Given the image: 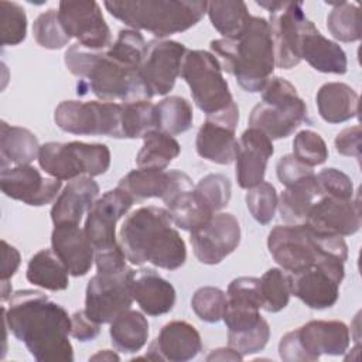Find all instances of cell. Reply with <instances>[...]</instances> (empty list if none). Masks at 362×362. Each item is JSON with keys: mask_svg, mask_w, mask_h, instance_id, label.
<instances>
[{"mask_svg": "<svg viewBox=\"0 0 362 362\" xmlns=\"http://www.w3.org/2000/svg\"><path fill=\"white\" fill-rule=\"evenodd\" d=\"M3 324L38 362H72L71 317L38 290H18L1 307Z\"/></svg>", "mask_w": 362, "mask_h": 362, "instance_id": "obj_1", "label": "cell"}, {"mask_svg": "<svg viewBox=\"0 0 362 362\" xmlns=\"http://www.w3.org/2000/svg\"><path fill=\"white\" fill-rule=\"evenodd\" d=\"M126 259L136 266L151 263L160 269L177 270L187 260V246L167 209L140 206L124 219L119 230Z\"/></svg>", "mask_w": 362, "mask_h": 362, "instance_id": "obj_2", "label": "cell"}, {"mask_svg": "<svg viewBox=\"0 0 362 362\" xmlns=\"http://www.w3.org/2000/svg\"><path fill=\"white\" fill-rule=\"evenodd\" d=\"M222 71L233 75L246 92H260L274 71V51L269 21L250 16L240 34L209 42Z\"/></svg>", "mask_w": 362, "mask_h": 362, "instance_id": "obj_3", "label": "cell"}, {"mask_svg": "<svg viewBox=\"0 0 362 362\" xmlns=\"http://www.w3.org/2000/svg\"><path fill=\"white\" fill-rule=\"evenodd\" d=\"M64 62L79 78L78 95L90 90L103 102L122 103L148 99L139 79V69L120 62L106 49L93 51L76 42L65 51Z\"/></svg>", "mask_w": 362, "mask_h": 362, "instance_id": "obj_4", "label": "cell"}, {"mask_svg": "<svg viewBox=\"0 0 362 362\" xmlns=\"http://www.w3.org/2000/svg\"><path fill=\"white\" fill-rule=\"evenodd\" d=\"M267 249L274 262L290 274L327 259L344 263L348 259V246L342 236L315 232L305 223L274 226L267 236Z\"/></svg>", "mask_w": 362, "mask_h": 362, "instance_id": "obj_5", "label": "cell"}, {"mask_svg": "<svg viewBox=\"0 0 362 362\" xmlns=\"http://www.w3.org/2000/svg\"><path fill=\"white\" fill-rule=\"evenodd\" d=\"M202 0L105 1L106 10L132 30H144L158 40L197 25L206 13Z\"/></svg>", "mask_w": 362, "mask_h": 362, "instance_id": "obj_6", "label": "cell"}, {"mask_svg": "<svg viewBox=\"0 0 362 362\" xmlns=\"http://www.w3.org/2000/svg\"><path fill=\"white\" fill-rule=\"evenodd\" d=\"M307 120V105L294 85L281 76H272L262 89V102L250 112L249 127L259 129L272 140L286 139Z\"/></svg>", "mask_w": 362, "mask_h": 362, "instance_id": "obj_7", "label": "cell"}, {"mask_svg": "<svg viewBox=\"0 0 362 362\" xmlns=\"http://www.w3.org/2000/svg\"><path fill=\"white\" fill-rule=\"evenodd\" d=\"M40 167L52 178L71 181L78 177H98L110 167V150L102 143L48 141L40 147Z\"/></svg>", "mask_w": 362, "mask_h": 362, "instance_id": "obj_8", "label": "cell"}, {"mask_svg": "<svg viewBox=\"0 0 362 362\" xmlns=\"http://www.w3.org/2000/svg\"><path fill=\"white\" fill-rule=\"evenodd\" d=\"M181 76L191 90L192 100L206 117L230 109L235 103L222 66L212 52L188 49L182 62Z\"/></svg>", "mask_w": 362, "mask_h": 362, "instance_id": "obj_9", "label": "cell"}, {"mask_svg": "<svg viewBox=\"0 0 362 362\" xmlns=\"http://www.w3.org/2000/svg\"><path fill=\"white\" fill-rule=\"evenodd\" d=\"M54 122L72 134L123 139L122 103L117 102L64 100L55 107Z\"/></svg>", "mask_w": 362, "mask_h": 362, "instance_id": "obj_10", "label": "cell"}, {"mask_svg": "<svg viewBox=\"0 0 362 362\" xmlns=\"http://www.w3.org/2000/svg\"><path fill=\"white\" fill-rule=\"evenodd\" d=\"M134 270L126 267L115 273H96L86 286L85 313L98 324H110L133 303Z\"/></svg>", "mask_w": 362, "mask_h": 362, "instance_id": "obj_11", "label": "cell"}, {"mask_svg": "<svg viewBox=\"0 0 362 362\" xmlns=\"http://www.w3.org/2000/svg\"><path fill=\"white\" fill-rule=\"evenodd\" d=\"M270 13V33L277 68L291 69L301 62L298 47L307 17L301 1H256Z\"/></svg>", "mask_w": 362, "mask_h": 362, "instance_id": "obj_12", "label": "cell"}, {"mask_svg": "<svg viewBox=\"0 0 362 362\" xmlns=\"http://www.w3.org/2000/svg\"><path fill=\"white\" fill-rule=\"evenodd\" d=\"M187 47L173 40H153L147 42L139 66V79L148 99L167 95L181 75Z\"/></svg>", "mask_w": 362, "mask_h": 362, "instance_id": "obj_13", "label": "cell"}, {"mask_svg": "<svg viewBox=\"0 0 362 362\" xmlns=\"http://www.w3.org/2000/svg\"><path fill=\"white\" fill-rule=\"evenodd\" d=\"M291 276L293 294L313 310L332 307L339 297V284L344 280V262L327 259L315 266Z\"/></svg>", "mask_w": 362, "mask_h": 362, "instance_id": "obj_14", "label": "cell"}, {"mask_svg": "<svg viewBox=\"0 0 362 362\" xmlns=\"http://www.w3.org/2000/svg\"><path fill=\"white\" fill-rule=\"evenodd\" d=\"M58 17L71 38L88 49L103 51L112 44L110 28L98 1H61Z\"/></svg>", "mask_w": 362, "mask_h": 362, "instance_id": "obj_15", "label": "cell"}, {"mask_svg": "<svg viewBox=\"0 0 362 362\" xmlns=\"http://www.w3.org/2000/svg\"><path fill=\"white\" fill-rule=\"evenodd\" d=\"M133 202L134 198L120 187L106 191L93 202L83 229L95 252L122 246L116 239V223L132 208Z\"/></svg>", "mask_w": 362, "mask_h": 362, "instance_id": "obj_16", "label": "cell"}, {"mask_svg": "<svg viewBox=\"0 0 362 362\" xmlns=\"http://www.w3.org/2000/svg\"><path fill=\"white\" fill-rule=\"evenodd\" d=\"M195 257L204 264H218L240 243V225L232 214H215L208 222L189 232Z\"/></svg>", "mask_w": 362, "mask_h": 362, "instance_id": "obj_17", "label": "cell"}, {"mask_svg": "<svg viewBox=\"0 0 362 362\" xmlns=\"http://www.w3.org/2000/svg\"><path fill=\"white\" fill-rule=\"evenodd\" d=\"M238 122V105H233L226 112L206 117L195 139L198 156L215 164L226 165L233 163L238 146V139L235 136Z\"/></svg>", "mask_w": 362, "mask_h": 362, "instance_id": "obj_18", "label": "cell"}, {"mask_svg": "<svg viewBox=\"0 0 362 362\" xmlns=\"http://www.w3.org/2000/svg\"><path fill=\"white\" fill-rule=\"evenodd\" d=\"M0 187L6 197L30 206H44L59 195L62 181L45 178L33 165H17L0 171Z\"/></svg>", "mask_w": 362, "mask_h": 362, "instance_id": "obj_19", "label": "cell"}, {"mask_svg": "<svg viewBox=\"0 0 362 362\" xmlns=\"http://www.w3.org/2000/svg\"><path fill=\"white\" fill-rule=\"evenodd\" d=\"M126 189L134 201L146 198H161L168 206L180 194L194 188L188 174L178 170L137 168L127 173L117 184Z\"/></svg>", "mask_w": 362, "mask_h": 362, "instance_id": "obj_20", "label": "cell"}, {"mask_svg": "<svg viewBox=\"0 0 362 362\" xmlns=\"http://www.w3.org/2000/svg\"><path fill=\"white\" fill-rule=\"evenodd\" d=\"M294 335L304 362L318 361L321 355H344L351 341L349 328L338 320L308 321L294 329Z\"/></svg>", "mask_w": 362, "mask_h": 362, "instance_id": "obj_21", "label": "cell"}, {"mask_svg": "<svg viewBox=\"0 0 362 362\" xmlns=\"http://www.w3.org/2000/svg\"><path fill=\"white\" fill-rule=\"evenodd\" d=\"M305 225L320 233L351 236L361 228L359 199L321 195L311 206Z\"/></svg>", "mask_w": 362, "mask_h": 362, "instance_id": "obj_22", "label": "cell"}, {"mask_svg": "<svg viewBox=\"0 0 362 362\" xmlns=\"http://www.w3.org/2000/svg\"><path fill=\"white\" fill-rule=\"evenodd\" d=\"M274 147L269 136L255 127H247L238 140L235 153V175L243 189L253 188L264 180L269 158Z\"/></svg>", "mask_w": 362, "mask_h": 362, "instance_id": "obj_23", "label": "cell"}, {"mask_svg": "<svg viewBox=\"0 0 362 362\" xmlns=\"http://www.w3.org/2000/svg\"><path fill=\"white\" fill-rule=\"evenodd\" d=\"M201 349L202 342L197 328L187 321L174 320L163 325L147 354L137 359L187 362L194 359Z\"/></svg>", "mask_w": 362, "mask_h": 362, "instance_id": "obj_24", "label": "cell"}, {"mask_svg": "<svg viewBox=\"0 0 362 362\" xmlns=\"http://www.w3.org/2000/svg\"><path fill=\"white\" fill-rule=\"evenodd\" d=\"M51 249L74 277L88 274L95 262V247L76 223L54 225Z\"/></svg>", "mask_w": 362, "mask_h": 362, "instance_id": "obj_25", "label": "cell"}, {"mask_svg": "<svg viewBox=\"0 0 362 362\" xmlns=\"http://www.w3.org/2000/svg\"><path fill=\"white\" fill-rule=\"evenodd\" d=\"M298 54L301 61L305 59L314 69L324 74L342 75L348 69L345 51L324 37L308 18L303 27Z\"/></svg>", "mask_w": 362, "mask_h": 362, "instance_id": "obj_26", "label": "cell"}, {"mask_svg": "<svg viewBox=\"0 0 362 362\" xmlns=\"http://www.w3.org/2000/svg\"><path fill=\"white\" fill-rule=\"evenodd\" d=\"M98 195L99 185L92 177H78L75 180H71L52 204V223L79 225L83 214L90 209Z\"/></svg>", "mask_w": 362, "mask_h": 362, "instance_id": "obj_27", "label": "cell"}, {"mask_svg": "<svg viewBox=\"0 0 362 362\" xmlns=\"http://www.w3.org/2000/svg\"><path fill=\"white\" fill-rule=\"evenodd\" d=\"M132 293L141 311L151 317L170 313L177 298L174 286L151 269L134 272Z\"/></svg>", "mask_w": 362, "mask_h": 362, "instance_id": "obj_28", "label": "cell"}, {"mask_svg": "<svg viewBox=\"0 0 362 362\" xmlns=\"http://www.w3.org/2000/svg\"><path fill=\"white\" fill-rule=\"evenodd\" d=\"M320 116L327 123H344L358 116L359 96L344 82L324 83L315 96Z\"/></svg>", "mask_w": 362, "mask_h": 362, "instance_id": "obj_29", "label": "cell"}, {"mask_svg": "<svg viewBox=\"0 0 362 362\" xmlns=\"http://www.w3.org/2000/svg\"><path fill=\"white\" fill-rule=\"evenodd\" d=\"M321 195L322 192L315 174L287 185L286 189L280 194L277 202L281 221L287 225L305 223L311 206Z\"/></svg>", "mask_w": 362, "mask_h": 362, "instance_id": "obj_30", "label": "cell"}, {"mask_svg": "<svg viewBox=\"0 0 362 362\" xmlns=\"http://www.w3.org/2000/svg\"><path fill=\"white\" fill-rule=\"evenodd\" d=\"M38 139L33 132L20 126H10L6 122L0 124V168H8L11 164L28 165L38 158Z\"/></svg>", "mask_w": 362, "mask_h": 362, "instance_id": "obj_31", "label": "cell"}, {"mask_svg": "<svg viewBox=\"0 0 362 362\" xmlns=\"http://www.w3.org/2000/svg\"><path fill=\"white\" fill-rule=\"evenodd\" d=\"M27 280L49 291H62L69 286V272L52 249L38 250L27 264Z\"/></svg>", "mask_w": 362, "mask_h": 362, "instance_id": "obj_32", "label": "cell"}, {"mask_svg": "<svg viewBox=\"0 0 362 362\" xmlns=\"http://www.w3.org/2000/svg\"><path fill=\"white\" fill-rule=\"evenodd\" d=\"M112 345L124 354L139 352L148 339V321L143 313L126 310L119 314L109 328Z\"/></svg>", "mask_w": 362, "mask_h": 362, "instance_id": "obj_33", "label": "cell"}, {"mask_svg": "<svg viewBox=\"0 0 362 362\" xmlns=\"http://www.w3.org/2000/svg\"><path fill=\"white\" fill-rule=\"evenodd\" d=\"M181 153L180 143L164 132L153 129L143 136V146L136 156L139 168L165 170Z\"/></svg>", "mask_w": 362, "mask_h": 362, "instance_id": "obj_34", "label": "cell"}, {"mask_svg": "<svg viewBox=\"0 0 362 362\" xmlns=\"http://www.w3.org/2000/svg\"><path fill=\"white\" fill-rule=\"evenodd\" d=\"M156 129L170 136L185 133L191 129L194 113L185 98L168 96L154 105Z\"/></svg>", "mask_w": 362, "mask_h": 362, "instance_id": "obj_35", "label": "cell"}, {"mask_svg": "<svg viewBox=\"0 0 362 362\" xmlns=\"http://www.w3.org/2000/svg\"><path fill=\"white\" fill-rule=\"evenodd\" d=\"M206 14L214 28L223 38H233L240 34L250 18L243 1H208Z\"/></svg>", "mask_w": 362, "mask_h": 362, "instance_id": "obj_36", "label": "cell"}, {"mask_svg": "<svg viewBox=\"0 0 362 362\" xmlns=\"http://www.w3.org/2000/svg\"><path fill=\"white\" fill-rule=\"evenodd\" d=\"M329 4L332 6L327 17V28L329 34L342 42H354L361 40L359 7L348 1H337Z\"/></svg>", "mask_w": 362, "mask_h": 362, "instance_id": "obj_37", "label": "cell"}, {"mask_svg": "<svg viewBox=\"0 0 362 362\" xmlns=\"http://www.w3.org/2000/svg\"><path fill=\"white\" fill-rule=\"evenodd\" d=\"M262 308L267 313H279L287 307L291 290V276L283 269H269L260 279Z\"/></svg>", "mask_w": 362, "mask_h": 362, "instance_id": "obj_38", "label": "cell"}, {"mask_svg": "<svg viewBox=\"0 0 362 362\" xmlns=\"http://www.w3.org/2000/svg\"><path fill=\"white\" fill-rule=\"evenodd\" d=\"M171 222L182 230L192 232L197 228L208 222L214 215H211L198 201L194 194V188L180 194L168 206Z\"/></svg>", "mask_w": 362, "mask_h": 362, "instance_id": "obj_39", "label": "cell"}, {"mask_svg": "<svg viewBox=\"0 0 362 362\" xmlns=\"http://www.w3.org/2000/svg\"><path fill=\"white\" fill-rule=\"evenodd\" d=\"M156 129L154 103L150 99H139L122 103V133L123 139H143Z\"/></svg>", "mask_w": 362, "mask_h": 362, "instance_id": "obj_40", "label": "cell"}, {"mask_svg": "<svg viewBox=\"0 0 362 362\" xmlns=\"http://www.w3.org/2000/svg\"><path fill=\"white\" fill-rule=\"evenodd\" d=\"M194 194L199 204L211 215H215L228 205L232 195V185L223 174H208L194 185Z\"/></svg>", "mask_w": 362, "mask_h": 362, "instance_id": "obj_41", "label": "cell"}, {"mask_svg": "<svg viewBox=\"0 0 362 362\" xmlns=\"http://www.w3.org/2000/svg\"><path fill=\"white\" fill-rule=\"evenodd\" d=\"M33 34L37 44L47 49H61L68 45L71 40L65 33L58 17V10L55 8H48L35 18Z\"/></svg>", "mask_w": 362, "mask_h": 362, "instance_id": "obj_42", "label": "cell"}, {"mask_svg": "<svg viewBox=\"0 0 362 362\" xmlns=\"http://www.w3.org/2000/svg\"><path fill=\"white\" fill-rule=\"evenodd\" d=\"M246 206L256 222L267 225L274 218L279 197L273 184L262 181L260 184L249 188L245 197Z\"/></svg>", "mask_w": 362, "mask_h": 362, "instance_id": "obj_43", "label": "cell"}, {"mask_svg": "<svg viewBox=\"0 0 362 362\" xmlns=\"http://www.w3.org/2000/svg\"><path fill=\"white\" fill-rule=\"evenodd\" d=\"M226 307V293L214 286L199 287L192 298L191 308L195 315L209 324L222 320Z\"/></svg>", "mask_w": 362, "mask_h": 362, "instance_id": "obj_44", "label": "cell"}, {"mask_svg": "<svg viewBox=\"0 0 362 362\" xmlns=\"http://www.w3.org/2000/svg\"><path fill=\"white\" fill-rule=\"evenodd\" d=\"M1 45H17L25 40L27 14L24 8L14 1H0Z\"/></svg>", "mask_w": 362, "mask_h": 362, "instance_id": "obj_45", "label": "cell"}, {"mask_svg": "<svg viewBox=\"0 0 362 362\" xmlns=\"http://www.w3.org/2000/svg\"><path fill=\"white\" fill-rule=\"evenodd\" d=\"M293 156L308 167L321 165L328 158V147L324 139L313 130H300L293 140Z\"/></svg>", "mask_w": 362, "mask_h": 362, "instance_id": "obj_46", "label": "cell"}, {"mask_svg": "<svg viewBox=\"0 0 362 362\" xmlns=\"http://www.w3.org/2000/svg\"><path fill=\"white\" fill-rule=\"evenodd\" d=\"M226 301L232 304L253 305L262 308L260 279L249 276L233 279L226 290Z\"/></svg>", "mask_w": 362, "mask_h": 362, "instance_id": "obj_47", "label": "cell"}, {"mask_svg": "<svg viewBox=\"0 0 362 362\" xmlns=\"http://www.w3.org/2000/svg\"><path fill=\"white\" fill-rule=\"evenodd\" d=\"M315 175L322 195H329L341 199L354 198V184L345 173L337 168H324Z\"/></svg>", "mask_w": 362, "mask_h": 362, "instance_id": "obj_48", "label": "cell"}, {"mask_svg": "<svg viewBox=\"0 0 362 362\" xmlns=\"http://www.w3.org/2000/svg\"><path fill=\"white\" fill-rule=\"evenodd\" d=\"M270 338V327L269 322L264 321L262 325H259L256 329L249 331L242 335L236 337H228V346L233 348L236 352H239L243 358L246 355H252L256 352H260L264 349Z\"/></svg>", "mask_w": 362, "mask_h": 362, "instance_id": "obj_49", "label": "cell"}, {"mask_svg": "<svg viewBox=\"0 0 362 362\" xmlns=\"http://www.w3.org/2000/svg\"><path fill=\"white\" fill-rule=\"evenodd\" d=\"M276 174H277L279 181L284 187H287V185L298 182L315 173L313 171L311 167L300 163L293 154H286L279 158V161L276 164Z\"/></svg>", "mask_w": 362, "mask_h": 362, "instance_id": "obj_50", "label": "cell"}, {"mask_svg": "<svg viewBox=\"0 0 362 362\" xmlns=\"http://www.w3.org/2000/svg\"><path fill=\"white\" fill-rule=\"evenodd\" d=\"M361 126H351L342 129L335 137V148L341 156L361 158Z\"/></svg>", "mask_w": 362, "mask_h": 362, "instance_id": "obj_51", "label": "cell"}, {"mask_svg": "<svg viewBox=\"0 0 362 362\" xmlns=\"http://www.w3.org/2000/svg\"><path fill=\"white\" fill-rule=\"evenodd\" d=\"M100 332V324L90 320L85 310L76 311L71 317V337L81 342L95 339Z\"/></svg>", "mask_w": 362, "mask_h": 362, "instance_id": "obj_52", "label": "cell"}, {"mask_svg": "<svg viewBox=\"0 0 362 362\" xmlns=\"http://www.w3.org/2000/svg\"><path fill=\"white\" fill-rule=\"evenodd\" d=\"M3 246V266H1V281H8L17 272L20 263H21V256L20 252L8 245L4 239L1 240Z\"/></svg>", "mask_w": 362, "mask_h": 362, "instance_id": "obj_53", "label": "cell"}, {"mask_svg": "<svg viewBox=\"0 0 362 362\" xmlns=\"http://www.w3.org/2000/svg\"><path fill=\"white\" fill-rule=\"evenodd\" d=\"M242 359H243V356L230 346L214 349L206 356V361H242Z\"/></svg>", "mask_w": 362, "mask_h": 362, "instance_id": "obj_54", "label": "cell"}, {"mask_svg": "<svg viewBox=\"0 0 362 362\" xmlns=\"http://www.w3.org/2000/svg\"><path fill=\"white\" fill-rule=\"evenodd\" d=\"M119 359H120V356L109 349L99 351L89 358V361H119Z\"/></svg>", "mask_w": 362, "mask_h": 362, "instance_id": "obj_55", "label": "cell"}]
</instances>
